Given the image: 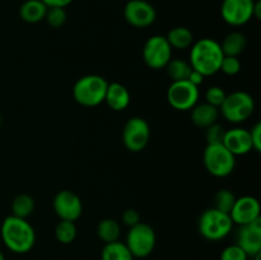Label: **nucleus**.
Listing matches in <instances>:
<instances>
[{
	"mask_svg": "<svg viewBox=\"0 0 261 260\" xmlns=\"http://www.w3.org/2000/svg\"><path fill=\"white\" fill-rule=\"evenodd\" d=\"M2 239L5 246L15 254H25L36 242L33 227L25 219L9 216L3 221Z\"/></svg>",
	"mask_w": 261,
	"mask_h": 260,
	"instance_id": "f257e3e1",
	"label": "nucleus"
},
{
	"mask_svg": "<svg viewBox=\"0 0 261 260\" xmlns=\"http://www.w3.org/2000/svg\"><path fill=\"white\" fill-rule=\"evenodd\" d=\"M218 107L212 106L208 102L195 105V106L191 109V121H193L194 125H196L198 127H204V129H206V127L211 126V125L216 124L217 120H218Z\"/></svg>",
	"mask_w": 261,
	"mask_h": 260,
	"instance_id": "a211bd4d",
	"label": "nucleus"
},
{
	"mask_svg": "<svg viewBox=\"0 0 261 260\" xmlns=\"http://www.w3.org/2000/svg\"><path fill=\"white\" fill-rule=\"evenodd\" d=\"M155 9L145 0H129L124 8V18L130 25L145 28L155 20Z\"/></svg>",
	"mask_w": 261,
	"mask_h": 260,
	"instance_id": "f8f14e48",
	"label": "nucleus"
},
{
	"mask_svg": "<svg viewBox=\"0 0 261 260\" xmlns=\"http://www.w3.org/2000/svg\"><path fill=\"white\" fill-rule=\"evenodd\" d=\"M45 19L54 28H60L66 22L65 8H47Z\"/></svg>",
	"mask_w": 261,
	"mask_h": 260,
	"instance_id": "cd10ccee",
	"label": "nucleus"
},
{
	"mask_svg": "<svg viewBox=\"0 0 261 260\" xmlns=\"http://www.w3.org/2000/svg\"><path fill=\"white\" fill-rule=\"evenodd\" d=\"M55 237L64 245L71 244L76 237V226L71 221H60L55 227Z\"/></svg>",
	"mask_w": 261,
	"mask_h": 260,
	"instance_id": "a878e982",
	"label": "nucleus"
},
{
	"mask_svg": "<svg viewBox=\"0 0 261 260\" xmlns=\"http://www.w3.org/2000/svg\"><path fill=\"white\" fill-rule=\"evenodd\" d=\"M107 83L101 75L89 74L79 78L73 87V97L79 105L86 107H94L105 102Z\"/></svg>",
	"mask_w": 261,
	"mask_h": 260,
	"instance_id": "7ed1b4c3",
	"label": "nucleus"
},
{
	"mask_svg": "<svg viewBox=\"0 0 261 260\" xmlns=\"http://www.w3.org/2000/svg\"><path fill=\"white\" fill-rule=\"evenodd\" d=\"M172 56V47L165 36H152L147 40L143 47V59L150 69L166 68Z\"/></svg>",
	"mask_w": 261,
	"mask_h": 260,
	"instance_id": "6e6552de",
	"label": "nucleus"
},
{
	"mask_svg": "<svg viewBox=\"0 0 261 260\" xmlns=\"http://www.w3.org/2000/svg\"><path fill=\"white\" fill-rule=\"evenodd\" d=\"M168 103L178 111L191 110L199 99V88L189 81L172 82L167 91Z\"/></svg>",
	"mask_w": 261,
	"mask_h": 260,
	"instance_id": "9d476101",
	"label": "nucleus"
},
{
	"mask_svg": "<svg viewBox=\"0 0 261 260\" xmlns=\"http://www.w3.org/2000/svg\"><path fill=\"white\" fill-rule=\"evenodd\" d=\"M150 138L149 124L143 117H132L122 130V142L130 152H140L147 147Z\"/></svg>",
	"mask_w": 261,
	"mask_h": 260,
	"instance_id": "1a4fd4ad",
	"label": "nucleus"
},
{
	"mask_svg": "<svg viewBox=\"0 0 261 260\" xmlns=\"http://www.w3.org/2000/svg\"><path fill=\"white\" fill-rule=\"evenodd\" d=\"M219 70H222L227 75H236L241 70V61L236 56H224Z\"/></svg>",
	"mask_w": 261,
	"mask_h": 260,
	"instance_id": "7c9ffc66",
	"label": "nucleus"
},
{
	"mask_svg": "<svg viewBox=\"0 0 261 260\" xmlns=\"http://www.w3.org/2000/svg\"><path fill=\"white\" fill-rule=\"evenodd\" d=\"M254 18H256V19H260V18H261V2H260V0H255Z\"/></svg>",
	"mask_w": 261,
	"mask_h": 260,
	"instance_id": "e433bc0d",
	"label": "nucleus"
},
{
	"mask_svg": "<svg viewBox=\"0 0 261 260\" xmlns=\"http://www.w3.org/2000/svg\"><path fill=\"white\" fill-rule=\"evenodd\" d=\"M229 216H231L232 222L240 224V226L247 224L250 222L255 221V219L260 218L259 200L250 195H245L236 199Z\"/></svg>",
	"mask_w": 261,
	"mask_h": 260,
	"instance_id": "2eb2a0df",
	"label": "nucleus"
},
{
	"mask_svg": "<svg viewBox=\"0 0 261 260\" xmlns=\"http://www.w3.org/2000/svg\"><path fill=\"white\" fill-rule=\"evenodd\" d=\"M224 135H226V130L218 122L206 127L205 138L208 144H223Z\"/></svg>",
	"mask_w": 261,
	"mask_h": 260,
	"instance_id": "c85d7f7f",
	"label": "nucleus"
},
{
	"mask_svg": "<svg viewBox=\"0 0 261 260\" xmlns=\"http://www.w3.org/2000/svg\"><path fill=\"white\" fill-rule=\"evenodd\" d=\"M47 7L41 0H25L19 9L22 20L27 23H37L45 19Z\"/></svg>",
	"mask_w": 261,
	"mask_h": 260,
	"instance_id": "6ab92c4d",
	"label": "nucleus"
},
{
	"mask_svg": "<svg viewBox=\"0 0 261 260\" xmlns=\"http://www.w3.org/2000/svg\"><path fill=\"white\" fill-rule=\"evenodd\" d=\"M223 58L221 43L213 38H201L191 47L190 65L204 76L213 75L221 69Z\"/></svg>",
	"mask_w": 261,
	"mask_h": 260,
	"instance_id": "f03ea898",
	"label": "nucleus"
},
{
	"mask_svg": "<svg viewBox=\"0 0 261 260\" xmlns=\"http://www.w3.org/2000/svg\"><path fill=\"white\" fill-rule=\"evenodd\" d=\"M254 260H261V254H257L256 256H254Z\"/></svg>",
	"mask_w": 261,
	"mask_h": 260,
	"instance_id": "4c0bfd02",
	"label": "nucleus"
},
{
	"mask_svg": "<svg viewBox=\"0 0 261 260\" xmlns=\"http://www.w3.org/2000/svg\"><path fill=\"white\" fill-rule=\"evenodd\" d=\"M247 257L246 252L236 244L227 246L221 254V260H247Z\"/></svg>",
	"mask_w": 261,
	"mask_h": 260,
	"instance_id": "2f4dec72",
	"label": "nucleus"
},
{
	"mask_svg": "<svg viewBox=\"0 0 261 260\" xmlns=\"http://www.w3.org/2000/svg\"><path fill=\"white\" fill-rule=\"evenodd\" d=\"M232 227L233 222L231 216L216 208L204 211L198 222L199 232L209 241H219L224 239L232 231Z\"/></svg>",
	"mask_w": 261,
	"mask_h": 260,
	"instance_id": "20e7f679",
	"label": "nucleus"
},
{
	"mask_svg": "<svg viewBox=\"0 0 261 260\" xmlns=\"http://www.w3.org/2000/svg\"><path fill=\"white\" fill-rule=\"evenodd\" d=\"M250 137H251V143H252V149L260 152L261 150V124L257 122L255 124V126L252 127L251 132H250Z\"/></svg>",
	"mask_w": 261,
	"mask_h": 260,
	"instance_id": "72a5a7b5",
	"label": "nucleus"
},
{
	"mask_svg": "<svg viewBox=\"0 0 261 260\" xmlns=\"http://www.w3.org/2000/svg\"><path fill=\"white\" fill-rule=\"evenodd\" d=\"M204 166L211 175L226 177L231 175L236 166V155L223 144H208L204 150Z\"/></svg>",
	"mask_w": 261,
	"mask_h": 260,
	"instance_id": "39448f33",
	"label": "nucleus"
},
{
	"mask_svg": "<svg viewBox=\"0 0 261 260\" xmlns=\"http://www.w3.org/2000/svg\"><path fill=\"white\" fill-rule=\"evenodd\" d=\"M120 233H121V228H120L119 222L112 218L102 219L97 226V235L106 244L119 241Z\"/></svg>",
	"mask_w": 261,
	"mask_h": 260,
	"instance_id": "5701e85b",
	"label": "nucleus"
},
{
	"mask_svg": "<svg viewBox=\"0 0 261 260\" xmlns=\"http://www.w3.org/2000/svg\"><path fill=\"white\" fill-rule=\"evenodd\" d=\"M33 211H35V200L32 196L27 194H20L15 196L12 203V216L25 219L33 213Z\"/></svg>",
	"mask_w": 261,
	"mask_h": 260,
	"instance_id": "393cba45",
	"label": "nucleus"
},
{
	"mask_svg": "<svg viewBox=\"0 0 261 260\" xmlns=\"http://www.w3.org/2000/svg\"><path fill=\"white\" fill-rule=\"evenodd\" d=\"M226 92L222 87L218 86H213L211 88L206 89L205 93V99L209 105L216 107H221V105L223 103L224 98H226Z\"/></svg>",
	"mask_w": 261,
	"mask_h": 260,
	"instance_id": "c756f323",
	"label": "nucleus"
},
{
	"mask_svg": "<svg viewBox=\"0 0 261 260\" xmlns=\"http://www.w3.org/2000/svg\"><path fill=\"white\" fill-rule=\"evenodd\" d=\"M122 222L129 227L135 226V224H138L140 222V214L138 213L137 209H126V211L122 213Z\"/></svg>",
	"mask_w": 261,
	"mask_h": 260,
	"instance_id": "473e14b6",
	"label": "nucleus"
},
{
	"mask_svg": "<svg viewBox=\"0 0 261 260\" xmlns=\"http://www.w3.org/2000/svg\"><path fill=\"white\" fill-rule=\"evenodd\" d=\"M188 81L190 82V83H193L194 86L199 87L201 83H203L204 75H203V74L199 73V71L194 70V69H193V70H191V73H190V75H189Z\"/></svg>",
	"mask_w": 261,
	"mask_h": 260,
	"instance_id": "c9c22d12",
	"label": "nucleus"
},
{
	"mask_svg": "<svg viewBox=\"0 0 261 260\" xmlns=\"http://www.w3.org/2000/svg\"><path fill=\"white\" fill-rule=\"evenodd\" d=\"M255 0H223L221 14L231 25H244L254 18Z\"/></svg>",
	"mask_w": 261,
	"mask_h": 260,
	"instance_id": "9b49d317",
	"label": "nucleus"
},
{
	"mask_svg": "<svg viewBox=\"0 0 261 260\" xmlns=\"http://www.w3.org/2000/svg\"><path fill=\"white\" fill-rule=\"evenodd\" d=\"M54 211L61 221L75 222L83 212L82 200L70 190H61L54 198Z\"/></svg>",
	"mask_w": 261,
	"mask_h": 260,
	"instance_id": "ddd939ff",
	"label": "nucleus"
},
{
	"mask_svg": "<svg viewBox=\"0 0 261 260\" xmlns=\"http://www.w3.org/2000/svg\"><path fill=\"white\" fill-rule=\"evenodd\" d=\"M224 56H236L241 55L246 48V37L241 32H231L224 37L221 45Z\"/></svg>",
	"mask_w": 261,
	"mask_h": 260,
	"instance_id": "aec40b11",
	"label": "nucleus"
},
{
	"mask_svg": "<svg viewBox=\"0 0 261 260\" xmlns=\"http://www.w3.org/2000/svg\"><path fill=\"white\" fill-rule=\"evenodd\" d=\"M255 110V101L247 92L237 91L227 94L223 103L221 105V112L224 119L229 122L246 121Z\"/></svg>",
	"mask_w": 261,
	"mask_h": 260,
	"instance_id": "423d86ee",
	"label": "nucleus"
},
{
	"mask_svg": "<svg viewBox=\"0 0 261 260\" xmlns=\"http://www.w3.org/2000/svg\"><path fill=\"white\" fill-rule=\"evenodd\" d=\"M167 69V74L172 82H181V81H188L189 75H190L191 68L190 63L182 60V59H173L170 60V63L166 65Z\"/></svg>",
	"mask_w": 261,
	"mask_h": 260,
	"instance_id": "b1692460",
	"label": "nucleus"
},
{
	"mask_svg": "<svg viewBox=\"0 0 261 260\" xmlns=\"http://www.w3.org/2000/svg\"><path fill=\"white\" fill-rule=\"evenodd\" d=\"M102 260H134V256L127 249L126 244L120 241L105 245L101 254Z\"/></svg>",
	"mask_w": 261,
	"mask_h": 260,
	"instance_id": "4be33fe9",
	"label": "nucleus"
},
{
	"mask_svg": "<svg viewBox=\"0 0 261 260\" xmlns=\"http://www.w3.org/2000/svg\"><path fill=\"white\" fill-rule=\"evenodd\" d=\"M126 246L134 257H147L152 254L155 246L154 229L147 223L139 222L130 227L126 236Z\"/></svg>",
	"mask_w": 261,
	"mask_h": 260,
	"instance_id": "0eeeda50",
	"label": "nucleus"
},
{
	"mask_svg": "<svg viewBox=\"0 0 261 260\" xmlns=\"http://www.w3.org/2000/svg\"><path fill=\"white\" fill-rule=\"evenodd\" d=\"M0 125H2V114H0Z\"/></svg>",
	"mask_w": 261,
	"mask_h": 260,
	"instance_id": "ea45409f",
	"label": "nucleus"
},
{
	"mask_svg": "<svg viewBox=\"0 0 261 260\" xmlns=\"http://www.w3.org/2000/svg\"><path fill=\"white\" fill-rule=\"evenodd\" d=\"M47 8H65L73 0H41Z\"/></svg>",
	"mask_w": 261,
	"mask_h": 260,
	"instance_id": "f704fd0d",
	"label": "nucleus"
},
{
	"mask_svg": "<svg viewBox=\"0 0 261 260\" xmlns=\"http://www.w3.org/2000/svg\"><path fill=\"white\" fill-rule=\"evenodd\" d=\"M236 199L237 198L231 190H228V189H221L214 195V208L223 212V213L229 214L232 208H233Z\"/></svg>",
	"mask_w": 261,
	"mask_h": 260,
	"instance_id": "bb28decb",
	"label": "nucleus"
},
{
	"mask_svg": "<svg viewBox=\"0 0 261 260\" xmlns=\"http://www.w3.org/2000/svg\"><path fill=\"white\" fill-rule=\"evenodd\" d=\"M0 260H5V257H4V254H3L2 251H0Z\"/></svg>",
	"mask_w": 261,
	"mask_h": 260,
	"instance_id": "58836bf2",
	"label": "nucleus"
},
{
	"mask_svg": "<svg viewBox=\"0 0 261 260\" xmlns=\"http://www.w3.org/2000/svg\"><path fill=\"white\" fill-rule=\"evenodd\" d=\"M105 102L114 111H122L129 106L130 93L126 87H124L122 84L116 83V82L110 83L107 87L106 96H105Z\"/></svg>",
	"mask_w": 261,
	"mask_h": 260,
	"instance_id": "f3484780",
	"label": "nucleus"
},
{
	"mask_svg": "<svg viewBox=\"0 0 261 260\" xmlns=\"http://www.w3.org/2000/svg\"><path fill=\"white\" fill-rule=\"evenodd\" d=\"M171 47L178 48V50H185L193 45V32L186 27H175L167 33L166 36Z\"/></svg>",
	"mask_w": 261,
	"mask_h": 260,
	"instance_id": "412c9836",
	"label": "nucleus"
},
{
	"mask_svg": "<svg viewBox=\"0 0 261 260\" xmlns=\"http://www.w3.org/2000/svg\"><path fill=\"white\" fill-rule=\"evenodd\" d=\"M223 145L233 155L247 154L252 149L250 132L246 129H242V127H234V129L226 130Z\"/></svg>",
	"mask_w": 261,
	"mask_h": 260,
	"instance_id": "dca6fc26",
	"label": "nucleus"
},
{
	"mask_svg": "<svg viewBox=\"0 0 261 260\" xmlns=\"http://www.w3.org/2000/svg\"><path fill=\"white\" fill-rule=\"evenodd\" d=\"M236 245L246 252L247 256L254 257L257 254H261V218L240 227Z\"/></svg>",
	"mask_w": 261,
	"mask_h": 260,
	"instance_id": "4468645a",
	"label": "nucleus"
}]
</instances>
